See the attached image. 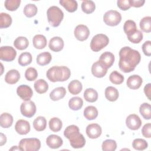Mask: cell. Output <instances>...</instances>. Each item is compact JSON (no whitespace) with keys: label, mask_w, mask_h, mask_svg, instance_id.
<instances>
[{"label":"cell","mask_w":151,"mask_h":151,"mask_svg":"<svg viewBox=\"0 0 151 151\" xmlns=\"http://www.w3.org/2000/svg\"><path fill=\"white\" fill-rule=\"evenodd\" d=\"M64 135L69 140L70 145L73 148H82L86 144L84 136L80 133L78 127L76 125L73 124L67 127L64 132Z\"/></svg>","instance_id":"cell-2"},{"label":"cell","mask_w":151,"mask_h":151,"mask_svg":"<svg viewBox=\"0 0 151 151\" xmlns=\"http://www.w3.org/2000/svg\"><path fill=\"white\" fill-rule=\"evenodd\" d=\"M74 34L77 40L83 41L88 38L90 35V30L86 25L80 24L75 28Z\"/></svg>","instance_id":"cell-10"},{"label":"cell","mask_w":151,"mask_h":151,"mask_svg":"<svg viewBox=\"0 0 151 151\" xmlns=\"http://www.w3.org/2000/svg\"><path fill=\"white\" fill-rule=\"evenodd\" d=\"M132 146L137 150H143L147 147L148 144L145 139L137 138L133 141Z\"/></svg>","instance_id":"cell-44"},{"label":"cell","mask_w":151,"mask_h":151,"mask_svg":"<svg viewBox=\"0 0 151 151\" xmlns=\"http://www.w3.org/2000/svg\"><path fill=\"white\" fill-rule=\"evenodd\" d=\"M130 6L139 8L142 6L145 2V0H129Z\"/></svg>","instance_id":"cell-51"},{"label":"cell","mask_w":151,"mask_h":151,"mask_svg":"<svg viewBox=\"0 0 151 151\" xmlns=\"http://www.w3.org/2000/svg\"><path fill=\"white\" fill-rule=\"evenodd\" d=\"M32 60V55L28 52H24L19 55L18 62L21 66H26L31 63Z\"/></svg>","instance_id":"cell-36"},{"label":"cell","mask_w":151,"mask_h":151,"mask_svg":"<svg viewBox=\"0 0 151 151\" xmlns=\"http://www.w3.org/2000/svg\"><path fill=\"white\" fill-rule=\"evenodd\" d=\"M84 99L90 103H94L97 101L98 99V93L96 90L92 88H87L84 92Z\"/></svg>","instance_id":"cell-28"},{"label":"cell","mask_w":151,"mask_h":151,"mask_svg":"<svg viewBox=\"0 0 151 151\" xmlns=\"http://www.w3.org/2000/svg\"><path fill=\"white\" fill-rule=\"evenodd\" d=\"M34 87L35 91L39 94L45 93L48 89V83L43 79H39L35 81Z\"/></svg>","instance_id":"cell-30"},{"label":"cell","mask_w":151,"mask_h":151,"mask_svg":"<svg viewBox=\"0 0 151 151\" xmlns=\"http://www.w3.org/2000/svg\"><path fill=\"white\" fill-rule=\"evenodd\" d=\"M101 147L104 151H114L117 148V143L114 140L107 139L103 142Z\"/></svg>","instance_id":"cell-43"},{"label":"cell","mask_w":151,"mask_h":151,"mask_svg":"<svg viewBox=\"0 0 151 151\" xmlns=\"http://www.w3.org/2000/svg\"><path fill=\"white\" fill-rule=\"evenodd\" d=\"M13 123V117L8 113H2L0 116V124L3 128H9Z\"/></svg>","instance_id":"cell-26"},{"label":"cell","mask_w":151,"mask_h":151,"mask_svg":"<svg viewBox=\"0 0 151 151\" xmlns=\"http://www.w3.org/2000/svg\"><path fill=\"white\" fill-rule=\"evenodd\" d=\"M139 111L142 116L146 120H149L151 118V106L147 103H143L139 108Z\"/></svg>","instance_id":"cell-34"},{"label":"cell","mask_w":151,"mask_h":151,"mask_svg":"<svg viewBox=\"0 0 151 151\" xmlns=\"http://www.w3.org/2000/svg\"><path fill=\"white\" fill-rule=\"evenodd\" d=\"M63 143L61 137L56 134H51L46 139L47 145L51 149H58L62 146Z\"/></svg>","instance_id":"cell-16"},{"label":"cell","mask_w":151,"mask_h":151,"mask_svg":"<svg viewBox=\"0 0 151 151\" xmlns=\"http://www.w3.org/2000/svg\"><path fill=\"white\" fill-rule=\"evenodd\" d=\"M20 4V0H6L4 2V5L7 10L14 11L19 8Z\"/></svg>","instance_id":"cell-45"},{"label":"cell","mask_w":151,"mask_h":151,"mask_svg":"<svg viewBox=\"0 0 151 151\" xmlns=\"http://www.w3.org/2000/svg\"><path fill=\"white\" fill-rule=\"evenodd\" d=\"M33 127L35 130L41 132L45 129L47 126V120L44 117H37L32 123Z\"/></svg>","instance_id":"cell-29"},{"label":"cell","mask_w":151,"mask_h":151,"mask_svg":"<svg viewBox=\"0 0 151 151\" xmlns=\"http://www.w3.org/2000/svg\"><path fill=\"white\" fill-rule=\"evenodd\" d=\"M142 133L143 136L146 138H150L151 137V124L150 123L145 124L142 129Z\"/></svg>","instance_id":"cell-49"},{"label":"cell","mask_w":151,"mask_h":151,"mask_svg":"<svg viewBox=\"0 0 151 151\" xmlns=\"http://www.w3.org/2000/svg\"><path fill=\"white\" fill-rule=\"evenodd\" d=\"M104 93L106 98L110 101H115L119 96L118 90L112 86L107 87L105 90Z\"/></svg>","instance_id":"cell-24"},{"label":"cell","mask_w":151,"mask_h":151,"mask_svg":"<svg viewBox=\"0 0 151 151\" xmlns=\"http://www.w3.org/2000/svg\"><path fill=\"white\" fill-rule=\"evenodd\" d=\"M128 40L132 43L134 44H138L142 40H143V34L142 32L139 30L137 29L134 33L132 34L127 36Z\"/></svg>","instance_id":"cell-46"},{"label":"cell","mask_w":151,"mask_h":151,"mask_svg":"<svg viewBox=\"0 0 151 151\" xmlns=\"http://www.w3.org/2000/svg\"><path fill=\"white\" fill-rule=\"evenodd\" d=\"M124 76L117 71H113L109 76L110 81L114 84H120L124 81Z\"/></svg>","instance_id":"cell-42"},{"label":"cell","mask_w":151,"mask_h":151,"mask_svg":"<svg viewBox=\"0 0 151 151\" xmlns=\"http://www.w3.org/2000/svg\"><path fill=\"white\" fill-rule=\"evenodd\" d=\"M38 76V72L37 70L33 67L28 68L25 73V78L29 81L35 80Z\"/></svg>","instance_id":"cell-47"},{"label":"cell","mask_w":151,"mask_h":151,"mask_svg":"<svg viewBox=\"0 0 151 151\" xmlns=\"http://www.w3.org/2000/svg\"><path fill=\"white\" fill-rule=\"evenodd\" d=\"M150 89H151V84L150 83H148L145 86L144 92L149 100H150V94H151Z\"/></svg>","instance_id":"cell-52"},{"label":"cell","mask_w":151,"mask_h":151,"mask_svg":"<svg viewBox=\"0 0 151 151\" xmlns=\"http://www.w3.org/2000/svg\"><path fill=\"white\" fill-rule=\"evenodd\" d=\"M28 45L29 41L25 37H18L14 42V47L19 50H25L28 47Z\"/></svg>","instance_id":"cell-32"},{"label":"cell","mask_w":151,"mask_h":151,"mask_svg":"<svg viewBox=\"0 0 151 151\" xmlns=\"http://www.w3.org/2000/svg\"><path fill=\"white\" fill-rule=\"evenodd\" d=\"M119 67L124 73L133 71L139 64L141 56L139 52L129 47H124L119 51Z\"/></svg>","instance_id":"cell-1"},{"label":"cell","mask_w":151,"mask_h":151,"mask_svg":"<svg viewBox=\"0 0 151 151\" xmlns=\"http://www.w3.org/2000/svg\"><path fill=\"white\" fill-rule=\"evenodd\" d=\"M60 4L69 12L76 11L78 7V4L74 0H60Z\"/></svg>","instance_id":"cell-27"},{"label":"cell","mask_w":151,"mask_h":151,"mask_svg":"<svg viewBox=\"0 0 151 151\" xmlns=\"http://www.w3.org/2000/svg\"><path fill=\"white\" fill-rule=\"evenodd\" d=\"M142 120L140 118L135 114L129 115L126 120V124L127 127L133 130L139 129L142 126Z\"/></svg>","instance_id":"cell-11"},{"label":"cell","mask_w":151,"mask_h":151,"mask_svg":"<svg viewBox=\"0 0 151 151\" xmlns=\"http://www.w3.org/2000/svg\"><path fill=\"white\" fill-rule=\"evenodd\" d=\"M34 47L37 49H42L47 45V39L45 37L41 34L35 35L32 39Z\"/></svg>","instance_id":"cell-22"},{"label":"cell","mask_w":151,"mask_h":151,"mask_svg":"<svg viewBox=\"0 0 151 151\" xmlns=\"http://www.w3.org/2000/svg\"><path fill=\"white\" fill-rule=\"evenodd\" d=\"M17 55L16 50L11 46H2L0 48V59L10 62L13 61Z\"/></svg>","instance_id":"cell-8"},{"label":"cell","mask_w":151,"mask_h":151,"mask_svg":"<svg viewBox=\"0 0 151 151\" xmlns=\"http://www.w3.org/2000/svg\"><path fill=\"white\" fill-rule=\"evenodd\" d=\"M71 76L70 70L66 66H53L50 68L47 73L46 76L52 82L65 81Z\"/></svg>","instance_id":"cell-3"},{"label":"cell","mask_w":151,"mask_h":151,"mask_svg":"<svg viewBox=\"0 0 151 151\" xmlns=\"http://www.w3.org/2000/svg\"><path fill=\"white\" fill-rule=\"evenodd\" d=\"M17 146H13L12 147H11L9 150H21V149H20V148L19 147V146H18V148H17Z\"/></svg>","instance_id":"cell-54"},{"label":"cell","mask_w":151,"mask_h":151,"mask_svg":"<svg viewBox=\"0 0 151 151\" xmlns=\"http://www.w3.org/2000/svg\"><path fill=\"white\" fill-rule=\"evenodd\" d=\"M81 6L82 11L87 14H90L93 12L96 9V5L92 1H83Z\"/></svg>","instance_id":"cell-39"},{"label":"cell","mask_w":151,"mask_h":151,"mask_svg":"<svg viewBox=\"0 0 151 151\" xmlns=\"http://www.w3.org/2000/svg\"><path fill=\"white\" fill-rule=\"evenodd\" d=\"M114 55L113 53L106 51L103 52L99 58V61L105 65L107 68L111 67L114 62Z\"/></svg>","instance_id":"cell-20"},{"label":"cell","mask_w":151,"mask_h":151,"mask_svg":"<svg viewBox=\"0 0 151 151\" xmlns=\"http://www.w3.org/2000/svg\"><path fill=\"white\" fill-rule=\"evenodd\" d=\"M143 80L142 77L136 74L130 76L127 80V86L132 90H137L139 88L142 84Z\"/></svg>","instance_id":"cell-17"},{"label":"cell","mask_w":151,"mask_h":151,"mask_svg":"<svg viewBox=\"0 0 151 151\" xmlns=\"http://www.w3.org/2000/svg\"><path fill=\"white\" fill-rule=\"evenodd\" d=\"M63 126L61 120L58 117H52L49 121V127L54 132H59Z\"/></svg>","instance_id":"cell-37"},{"label":"cell","mask_w":151,"mask_h":151,"mask_svg":"<svg viewBox=\"0 0 151 151\" xmlns=\"http://www.w3.org/2000/svg\"><path fill=\"white\" fill-rule=\"evenodd\" d=\"M65 94V88L63 87H58L51 91L50 94V97L53 101H57L64 98Z\"/></svg>","instance_id":"cell-21"},{"label":"cell","mask_w":151,"mask_h":151,"mask_svg":"<svg viewBox=\"0 0 151 151\" xmlns=\"http://www.w3.org/2000/svg\"><path fill=\"white\" fill-rule=\"evenodd\" d=\"M83 105V101L79 97H73L70 99L68 101V106L73 110H80Z\"/></svg>","instance_id":"cell-33"},{"label":"cell","mask_w":151,"mask_h":151,"mask_svg":"<svg viewBox=\"0 0 151 151\" xmlns=\"http://www.w3.org/2000/svg\"><path fill=\"white\" fill-rule=\"evenodd\" d=\"M6 142V137L5 134L1 133V140H0V146L4 145Z\"/></svg>","instance_id":"cell-53"},{"label":"cell","mask_w":151,"mask_h":151,"mask_svg":"<svg viewBox=\"0 0 151 151\" xmlns=\"http://www.w3.org/2000/svg\"><path fill=\"white\" fill-rule=\"evenodd\" d=\"M52 59V56L49 52H43L38 54L37 57V63L38 65L44 66L48 64Z\"/></svg>","instance_id":"cell-25"},{"label":"cell","mask_w":151,"mask_h":151,"mask_svg":"<svg viewBox=\"0 0 151 151\" xmlns=\"http://www.w3.org/2000/svg\"><path fill=\"white\" fill-rule=\"evenodd\" d=\"M12 24V18L7 13L1 12L0 14V28H6Z\"/></svg>","instance_id":"cell-38"},{"label":"cell","mask_w":151,"mask_h":151,"mask_svg":"<svg viewBox=\"0 0 151 151\" xmlns=\"http://www.w3.org/2000/svg\"><path fill=\"white\" fill-rule=\"evenodd\" d=\"M15 131L19 134H27L30 131V124L28 121L20 119L17 122L15 125Z\"/></svg>","instance_id":"cell-15"},{"label":"cell","mask_w":151,"mask_h":151,"mask_svg":"<svg viewBox=\"0 0 151 151\" xmlns=\"http://www.w3.org/2000/svg\"><path fill=\"white\" fill-rule=\"evenodd\" d=\"M122 20V15L120 12L115 10H109L107 11L103 16L104 23L111 27L117 25Z\"/></svg>","instance_id":"cell-7"},{"label":"cell","mask_w":151,"mask_h":151,"mask_svg":"<svg viewBox=\"0 0 151 151\" xmlns=\"http://www.w3.org/2000/svg\"><path fill=\"white\" fill-rule=\"evenodd\" d=\"M20 110L21 114L24 116L30 118L34 116L37 109L35 103L31 100H28L22 103L20 107Z\"/></svg>","instance_id":"cell-9"},{"label":"cell","mask_w":151,"mask_h":151,"mask_svg":"<svg viewBox=\"0 0 151 151\" xmlns=\"http://www.w3.org/2000/svg\"><path fill=\"white\" fill-rule=\"evenodd\" d=\"M37 7L32 4H27L24 8V14L28 18L34 17L37 13Z\"/></svg>","instance_id":"cell-41"},{"label":"cell","mask_w":151,"mask_h":151,"mask_svg":"<svg viewBox=\"0 0 151 151\" xmlns=\"http://www.w3.org/2000/svg\"><path fill=\"white\" fill-rule=\"evenodd\" d=\"M140 28L145 32L149 33L151 31V17L150 16L143 17L139 23Z\"/></svg>","instance_id":"cell-40"},{"label":"cell","mask_w":151,"mask_h":151,"mask_svg":"<svg viewBox=\"0 0 151 151\" xmlns=\"http://www.w3.org/2000/svg\"><path fill=\"white\" fill-rule=\"evenodd\" d=\"M86 132L89 138L97 139L101 134L102 130L99 124L97 123H91L87 126Z\"/></svg>","instance_id":"cell-14"},{"label":"cell","mask_w":151,"mask_h":151,"mask_svg":"<svg viewBox=\"0 0 151 151\" xmlns=\"http://www.w3.org/2000/svg\"><path fill=\"white\" fill-rule=\"evenodd\" d=\"M20 79V73L17 70L12 69L8 71L5 76V81L9 84H14L17 83Z\"/></svg>","instance_id":"cell-19"},{"label":"cell","mask_w":151,"mask_h":151,"mask_svg":"<svg viewBox=\"0 0 151 151\" xmlns=\"http://www.w3.org/2000/svg\"><path fill=\"white\" fill-rule=\"evenodd\" d=\"M142 50L144 54L146 56L151 55V41H146L142 45Z\"/></svg>","instance_id":"cell-48"},{"label":"cell","mask_w":151,"mask_h":151,"mask_svg":"<svg viewBox=\"0 0 151 151\" xmlns=\"http://www.w3.org/2000/svg\"><path fill=\"white\" fill-rule=\"evenodd\" d=\"M117 4V6L123 11L128 10L131 7L129 4V0H118Z\"/></svg>","instance_id":"cell-50"},{"label":"cell","mask_w":151,"mask_h":151,"mask_svg":"<svg viewBox=\"0 0 151 151\" xmlns=\"http://www.w3.org/2000/svg\"><path fill=\"white\" fill-rule=\"evenodd\" d=\"M123 29L127 36L134 33L137 30L136 24L133 20H127L123 25Z\"/></svg>","instance_id":"cell-35"},{"label":"cell","mask_w":151,"mask_h":151,"mask_svg":"<svg viewBox=\"0 0 151 151\" xmlns=\"http://www.w3.org/2000/svg\"><path fill=\"white\" fill-rule=\"evenodd\" d=\"M109 42V39L107 35L103 34H98L94 35L90 42V48L92 51L98 52L106 47Z\"/></svg>","instance_id":"cell-6"},{"label":"cell","mask_w":151,"mask_h":151,"mask_svg":"<svg viewBox=\"0 0 151 151\" xmlns=\"http://www.w3.org/2000/svg\"><path fill=\"white\" fill-rule=\"evenodd\" d=\"M17 93L24 101L29 100L33 95V91L31 88L25 84H22L18 87L17 89Z\"/></svg>","instance_id":"cell-13"},{"label":"cell","mask_w":151,"mask_h":151,"mask_svg":"<svg viewBox=\"0 0 151 151\" xmlns=\"http://www.w3.org/2000/svg\"><path fill=\"white\" fill-rule=\"evenodd\" d=\"M83 88V86L81 83L77 80H72L68 86V90L69 92L73 95H76L79 94Z\"/></svg>","instance_id":"cell-23"},{"label":"cell","mask_w":151,"mask_h":151,"mask_svg":"<svg viewBox=\"0 0 151 151\" xmlns=\"http://www.w3.org/2000/svg\"><path fill=\"white\" fill-rule=\"evenodd\" d=\"M19 147L22 151H37L41 147V142L35 137L22 139L19 143Z\"/></svg>","instance_id":"cell-5"},{"label":"cell","mask_w":151,"mask_h":151,"mask_svg":"<svg viewBox=\"0 0 151 151\" xmlns=\"http://www.w3.org/2000/svg\"><path fill=\"white\" fill-rule=\"evenodd\" d=\"M98 116V110L96 107L89 106L84 110V116L87 120H91L95 119Z\"/></svg>","instance_id":"cell-31"},{"label":"cell","mask_w":151,"mask_h":151,"mask_svg":"<svg viewBox=\"0 0 151 151\" xmlns=\"http://www.w3.org/2000/svg\"><path fill=\"white\" fill-rule=\"evenodd\" d=\"M64 45V41L61 37H54L50 40L48 47L52 51L59 52L63 50Z\"/></svg>","instance_id":"cell-18"},{"label":"cell","mask_w":151,"mask_h":151,"mask_svg":"<svg viewBox=\"0 0 151 151\" xmlns=\"http://www.w3.org/2000/svg\"><path fill=\"white\" fill-rule=\"evenodd\" d=\"M107 67L99 60L93 63L91 66V73L93 75L97 78L103 77L107 72Z\"/></svg>","instance_id":"cell-12"},{"label":"cell","mask_w":151,"mask_h":151,"mask_svg":"<svg viewBox=\"0 0 151 151\" xmlns=\"http://www.w3.org/2000/svg\"><path fill=\"white\" fill-rule=\"evenodd\" d=\"M47 15L49 24L53 27L59 26L64 18L63 11L57 6H50L47 9Z\"/></svg>","instance_id":"cell-4"}]
</instances>
